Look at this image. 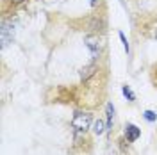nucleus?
Segmentation results:
<instances>
[{
	"label": "nucleus",
	"instance_id": "f257e3e1",
	"mask_svg": "<svg viewBox=\"0 0 157 155\" xmlns=\"http://www.w3.org/2000/svg\"><path fill=\"white\" fill-rule=\"evenodd\" d=\"M93 123V114L91 112H84V111H77L73 114L71 119V127L77 130V132H86Z\"/></svg>",
	"mask_w": 157,
	"mask_h": 155
},
{
	"label": "nucleus",
	"instance_id": "f03ea898",
	"mask_svg": "<svg viewBox=\"0 0 157 155\" xmlns=\"http://www.w3.org/2000/svg\"><path fill=\"white\" fill-rule=\"evenodd\" d=\"M84 43H86L88 50L91 52V57L97 61V59L100 57V54H102V43H100V36H98V34H88V36L84 38Z\"/></svg>",
	"mask_w": 157,
	"mask_h": 155
},
{
	"label": "nucleus",
	"instance_id": "7ed1b4c3",
	"mask_svg": "<svg viewBox=\"0 0 157 155\" xmlns=\"http://www.w3.org/2000/svg\"><path fill=\"white\" fill-rule=\"evenodd\" d=\"M97 71H98V66H97V62L93 61V62H89L88 66H84V68L80 70V80H82V82H88Z\"/></svg>",
	"mask_w": 157,
	"mask_h": 155
},
{
	"label": "nucleus",
	"instance_id": "20e7f679",
	"mask_svg": "<svg viewBox=\"0 0 157 155\" xmlns=\"http://www.w3.org/2000/svg\"><path fill=\"white\" fill-rule=\"evenodd\" d=\"M139 136H141V128H137V127L132 125V123H128V125L125 127V137H127L128 143H134Z\"/></svg>",
	"mask_w": 157,
	"mask_h": 155
},
{
	"label": "nucleus",
	"instance_id": "39448f33",
	"mask_svg": "<svg viewBox=\"0 0 157 155\" xmlns=\"http://www.w3.org/2000/svg\"><path fill=\"white\" fill-rule=\"evenodd\" d=\"M105 112H107V130L113 128V116H114V107L113 104H107L105 105Z\"/></svg>",
	"mask_w": 157,
	"mask_h": 155
},
{
	"label": "nucleus",
	"instance_id": "423d86ee",
	"mask_svg": "<svg viewBox=\"0 0 157 155\" xmlns=\"http://www.w3.org/2000/svg\"><path fill=\"white\" fill-rule=\"evenodd\" d=\"M104 130H105L104 121H102V119H97V121L93 123V134H95V136H102V134H104Z\"/></svg>",
	"mask_w": 157,
	"mask_h": 155
},
{
	"label": "nucleus",
	"instance_id": "0eeeda50",
	"mask_svg": "<svg viewBox=\"0 0 157 155\" xmlns=\"http://www.w3.org/2000/svg\"><path fill=\"white\" fill-rule=\"evenodd\" d=\"M121 93L125 95V98H127L128 102H134V100H136V95L132 93V89H130L128 86H123V87H121Z\"/></svg>",
	"mask_w": 157,
	"mask_h": 155
},
{
	"label": "nucleus",
	"instance_id": "6e6552de",
	"mask_svg": "<svg viewBox=\"0 0 157 155\" xmlns=\"http://www.w3.org/2000/svg\"><path fill=\"white\" fill-rule=\"evenodd\" d=\"M150 78H152V84L157 87V62L152 66V71H150Z\"/></svg>",
	"mask_w": 157,
	"mask_h": 155
},
{
	"label": "nucleus",
	"instance_id": "1a4fd4ad",
	"mask_svg": "<svg viewBox=\"0 0 157 155\" xmlns=\"http://www.w3.org/2000/svg\"><path fill=\"white\" fill-rule=\"evenodd\" d=\"M145 119L150 121V123H154V121L157 119V114L154 112V111H145Z\"/></svg>",
	"mask_w": 157,
	"mask_h": 155
},
{
	"label": "nucleus",
	"instance_id": "9d476101",
	"mask_svg": "<svg viewBox=\"0 0 157 155\" xmlns=\"http://www.w3.org/2000/svg\"><path fill=\"white\" fill-rule=\"evenodd\" d=\"M118 36H120V39H121V43H123V48H125V52L128 54V52H130V45H128L127 38H125V34H123V32H120Z\"/></svg>",
	"mask_w": 157,
	"mask_h": 155
},
{
	"label": "nucleus",
	"instance_id": "9b49d317",
	"mask_svg": "<svg viewBox=\"0 0 157 155\" xmlns=\"http://www.w3.org/2000/svg\"><path fill=\"white\" fill-rule=\"evenodd\" d=\"M23 2H27V0H11V6H14V7H16V6H21Z\"/></svg>",
	"mask_w": 157,
	"mask_h": 155
},
{
	"label": "nucleus",
	"instance_id": "f8f14e48",
	"mask_svg": "<svg viewBox=\"0 0 157 155\" xmlns=\"http://www.w3.org/2000/svg\"><path fill=\"white\" fill-rule=\"evenodd\" d=\"M152 38H154V39H157V27L154 29V32H152Z\"/></svg>",
	"mask_w": 157,
	"mask_h": 155
},
{
	"label": "nucleus",
	"instance_id": "ddd939ff",
	"mask_svg": "<svg viewBox=\"0 0 157 155\" xmlns=\"http://www.w3.org/2000/svg\"><path fill=\"white\" fill-rule=\"evenodd\" d=\"M98 2H100V0H91V6H93V7H97Z\"/></svg>",
	"mask_w": 157,
	"mask_h": 155
}]
</instances>
